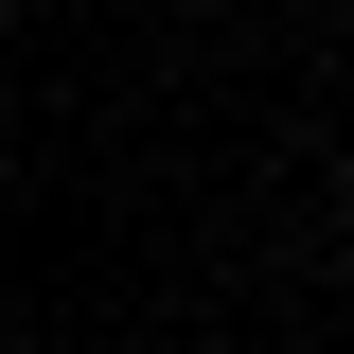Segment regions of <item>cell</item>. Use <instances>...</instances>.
<instances>
[{"mask_svg":"<svg viewBox=\"0 0 354 354\" xmlns=\"http://www.w3.org/2000/svg\"><path fill=\"white\" fill-rule=\"evenodd\" d=\"M337 266H354V177H337Z\"/></svg>","mask_w":354,"mask_h":354,"instance_id":"cell-1","label":"cell"}]
</instances>
